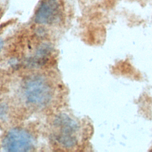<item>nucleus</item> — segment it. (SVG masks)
<instances>
[{
  "label": "nucleus",
  "instance_id": "nucleus-1",
  "mask_svg": "<svg viewBox=\"0 0 152 152\" xmlns=\"http://www.w3.org/2000/svg\"><path fill=\"white\" fill-rule=\"evenodd\" d=\"M24 93L27 100L34 105L46 103L52 96V90L48 82L40 77L28 80L25 86Z\"/></svg>",
  "mask_w": 152,
  "mask_h": 152
},
{
  "label": "nucleus",
  "instance_id": "nucleus-2",
  "mask_svg": "<svg viewBox=\"0 0 152 152\" xmlns=\"http://www.w3.org/2000/svg\"><path fill=\"white\" fill-rule=\"evenodd\" d=\"M3 145L8 151H27L32 147V140L30 135L24 130L14 129L7 134Z\"/></svg>",
  "mask_w": 152,
  "mask_h": 152
},
{
  "label": "nucleus",
  "instance_id": "nucleus-3",
  "mask_svg": "<svg viewBox=\"0 0 152 152\" xmlns=\"http://www.w3.org/2000/svg\"><path fill=\"white\" fill-rule=\"evenodd\" d=\"M59 11L58 0H43L36 11L35 20L41 24H50L57 18Z\"/></svg>",
  "mask_w": 152,
  "mask_h": 152
},
{
  "label": "nucleus",
  "instance_id": "nucleus-4",
  "mask_svg": "<svg viewBox=\"0 0 152 152\" xmlns=\"http://www.w3.org/2000/svg\"><path fill=\"white\" fill-rule=\"evenodd\" d=\"M58 138L66 146L73 145L77 142V125L71 119L63 117L58 122Z\"/></svg>",
  "mask_w": 152,
  "mask_h": 152
},
{
  "label": "nucleus",
  "instance_id": "nucleus-5",
  "mask_svg": "<svg viewBox=\"0 0 152 152\" xmlns=\"http://www.w3.org/2000/svg\"><path fill=\"white\" fill-rule=\"evenodd\" d=\"M2 40L0 38V50L2 48Z\"/></svg>",
  "mask_w": 152,
  "mask_h": 152
}]
</instances>
